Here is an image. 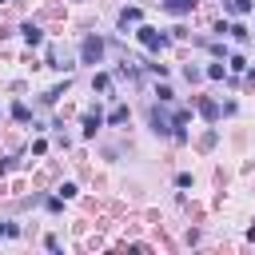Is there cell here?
<instances>
[{
	"label": "cell",
	"instance_id": "7a4b0ae2",
	"mask_svg": "<svg viewBox=\"0 0 255 255\" xmlns=\"http://www.w3.org/2000/svg\"><path fill=\"white\" fill-rule=\"evenodd\" d=\"M171 104H151L147 108V128L155 131V135H163V139H171V131H175V116L167 112Z\"/></svg>",
	"mask_w": 255,
	"mask_h": 255
},
{
	"label": "cell",
	"instance_id": "8fae6325",
	"mask_svg": "<svg viewBox=\"0 0 255 255\" xmlns=\"http://www.w3.org/2000/svg\"><path fill=\"white\" fill-rule=\"evenodd\" d=\"M223 12L227 16H251L255 12V0H223Z\"/></svg>",
	"mask_w": 255,
	"mask_h": 255
},
{
	"label": "cell",
	"instance_id": "ffe728a7",
	"mask_svg": "<svg viewBox=\"0 0 255 255\" xmlns=\"http://www.w3.org/2000/svg\"><path fill=\"white\" fill-rule=\"evenodd\" d=\"M143 72H151L155 80H167V64H155V60H151V64H143Z\"/></svg>",
	"mask_w": 255,
	"mask_h": 255
},
{
	"label": "cell",
	"instance_id": "7402d4cb",
	"mask_svg": "<svg viewBox=\"0 0 255 255\" xmlns=\"http://www.w3.org/2000/svg\"><path fill=\"white\" fill-rule=\"evenodd\" d=\"M16 167H20V159H16V155H8V159H0V179H4L8 171H16Z\"/></svg>",
	"mask_w": 255,
	"mask_h": 255
},
{
	"label": "cell",
	"instance_id": "484cf974",
	"mask_svg": "<svg viewBox=\"0 0 255 255\" xmlns=\"http://www.w3.org/2000/svg\"><path fill=\"white\" fill-rule=\"evenodd\" d=\"M219 4H223V0H219Z\"/></svg>",
	"mask_w": 255,
	"mask_h": 255
},
{
	"label": "cell",
	"instance_id": "9c48e42d",
	"mask_svg": "<svg viewBox=\"0 0 255 255\" xmlns=\"http://www.w3.org/2000/svg\"><path fill=\"white\" fill-rule=\"evenodd\" d=\"M128 120H131V108H128V104H116V108L104 116V128H124Z\"/></svg>",
	"mask_w": 255,
	"mask_h": 255
},
{
	"label": "cell",
	"instance_id": "ba28073f",
	"mask_svg": "<svg viewBox=\"0 0 255 255\" xmlns=\"http://www.w3.org/2000/svg\"><path fill=\"white\" fill-rule=\"evenodd\" d=\"M20 36H24V44H28V48H40V44H44V28H40V24H32V20H24V24H20Z\"/></svg>",
	"mask_w": 255,
	"mask_h": 255
},
{
	"label": "cell",
	"instance_id": "7c38bea8",
	"mask_svg": "<svg viewBox=\"0 0 255 255\" xmlns=\"http://www.w3.org/2000/svg\"><path fill=\"white\" fill-rule=\"evenodd\" d=\"M227 36H231L235 44H247V40H251V32H247L243 20H231V24H227Z\"/></svg>",
	"mask_w": 255,
	"mask_h": 255
},
{
	"label": "cell",
	"instance_id": "2e32d148",
	"mask_svg": "<svg viewBox=\"0 0 255 255\" xmlns=\"http://www.w3.org/2000/svg\"><path fill=\"white\" fill-rule=\"evenodd\" d=\"M64 92H68V80H64V84H56V88H48V92L40 96V104H44V108H52V104H56V100H60Z\"/></svg>",
	"mask_w": 255,
	"mask_h": 255
},
{
	"label": "cell",
	"instance_id": "52a82bcc",
	"mask_svg": "<svg viewBox=\"0 0 255 255\" xmlns=\"http://www.w3.org/2000/svg\"><path fill=\"white\" fill-rule=\"evenodd\" d=\"M195 4H199V0H159V8H163L167 16H191Z\"/></svg>",
	"mask_w": 255,
	"mask_h": 255
},
{
	"label": "cell",
	"instance_id": "277c9868",
	"mask_svg": "<svg viewBox=\"0 0 255 255\" xmlns=\"http://www.w3.org/2000/svg\"><path fill=\"white\" fill-rule=\"evenodd\" d=\"M116 24H120V32H135V28L143 24V12H139L135 4H124L120 16H116Z\"/></svg>",
	"mask_w": 255,
	"mask_h": 255
},
{
	"label": "cell",
	"instance_id": "44dd1931",
	"mask_svg": "<svg viewBox=\"0 0 255 255\" xmlns=\"http://www.w3.org/2000/svg\"><path fill=\"white\" fill-rule=\"evenodd\" d=\"M155 96H159V104H171V100H175V92H171L167 84H155Z\"/></svg>",
	"mask_w": 255,
	"mask_h": 255
},
{
	"label": "cell",
	"instance_id": "6da1fadb",
	"mask_svg": "<svg viewBox=\"0 0 255 255\" xmlns=\"http://www.w3.org/2000/svg\"><path fill=\"white\" fill-rule=\"evenodd\" d=\"M131 36L139 40V48H143L147 56H159V52H163V48L171 44V36H167V32H159V28H151V24H139V28L131 32Z\"/></svg>",
	"mask_w": 255,
	"mask_h": 255
},
{
	"label": "cell",
	"instance_id": "d6986e66",
	"mask_svg": "<svg viewBox=\"0 0 255 255\" xmlns=\"http://www.w3.org/2000/svg\"><path fill=\"white\" fill-rule=\"evenodd\" d=\"M207 52H211L215 60H227V52H231V48H227L223 40H211V44H207Z\"/></svg>",
	"mask_w": 255,
	"mask_h": 255
},
{
	"label": "cell",
	"instance_id": "5b68a950",
	"mask_svg": "<svg viewBox=\"0 0 255 255\" xmlns=\"http://www.w3.org/2000/svg\"><path fill=\"white\" fill-rule=\"evenodd\" d=\"M195 112H199L207 124H219V120H223V104H219V100H207V96L195 100Z\"/></svg>",
	"mask_w": 255,
	"mask_h": 255
},
{
	"label": "cell",
	"instance_id": "8992f818",
	"mask_svg": "<svg viewBox=\"0 0 255 255\" xmlns=\"http://www.w3.org/2000/svg\"><path fill=\"white\" fill-rule=\"evenodd\" d=\"M100 128H104V112H100V108L84 112V120H80V135H84V139H92V135H96Z\"/></svg>",
	"mask_w": 255,
	"mask_h": 255
},
{
	"label": "cell",
	"instance_id": "603a6c76",
	"mask_svg": "<svg viewBox=\"0 0 255 255\" xmlns=\"http://www.w3.org/2000/svg\"><path fill=\"white\" fill-rule=\"evenodd\" d=\"M60 195H64V199H76V195H80V187L68 179V183H60Z\"/></svg>",
	"mask_w": 255,
	"mask_h": 255
},
{
	"label": "cell",
	"instance_id": "4fadbf2b",
	"mask_svg": "<svg viewBox=\"0 0 255 255\" xmlns=\"http://www.w3.org/2000/svg\"><path fill=\"white\" fill-rule=\"evenodd\" d=\"M227 72H231V76L247 72V56H243V52H227Z\"/></svg>",
	"mask_w": 255,
	"mask_h": 255
},
{
	"label": "cell",
	"instance_id": "9a60e30c",
	"mask_svg": "<svg viewBox=\"0 0 255 255\" xmlns=\"http://www.w3.org/2000/svg\"><path fill=\"white\" fill-rule=\"evenodd\" d=\"M40 203H44V211H48V215H60V211H64V203H68V199H64V195H60V191H56V195H44V199H40Z\"/></svg>",
	"mask_w": 255,
	"mask_h": 255
},
{
	"label": "cell",
	"instance_id": "30bf717a",
	"mask_svg": "<svg viewBox=\"0 0 255 255\" xmlns=\"http://www.w3.org/2000/svg\"><path fill=\"white\" fill-rule=\"evenodd\" d=\"M112 88H116V76H112V72H96V76H92V92L112 96Z\"/></svg>",
	"mask_w": 255,
	"mask_h": 255
},
{
	"label": "cell",
	"instance_id": "ac0fdd59",
	"mask_svg": "<svg viewBox=\"0 0 255 255\" xmlns=\"http://www.w3.org/2000/svg\"><path fill=\"white\" fill-rule=\"evenodd\" d=\"M20 231H24L20 223H12V219H0V239H16Z\"/></svg>",
	"mask_w": 255,
	"mask_h": 255
},
{
	"label": "cell",
	"instance_id": "e0dca14e",
	"mask_svg": "<svg viewBox=\"0 0 255 255\" xmlns=\"http://www.w3.org/2000/svg\"><path fill=\"white\" fill-rule=\"evenodd\" d=\"M12 120H16V124H32V108H28L24 100H16V104H12Z\"/></svg>",
	"mask_w": 255,
	"mask_h": 255
},
{
	"label": "cell",
	"instance_id": "3957f363",
	"mask_svg": "<svg viewBox=\"0 0 255 255\" xmlns=\"http://www.w3.org/2000/svg\"><path fill=\"white\" fill-rule=\"evenodd\" d=\"M104 56H108V40L104 36H96V32H88L84 40H80V64H104Z\"/></svg>",
	"mask_w": 255,
	"mask_h": 255
},
{
	"label": "cell",
	"instance_id": "cb8c5ba5",
	"mask_svg": "<svg viewBox=\"0 0 255 255\" xmlns=\"http://www.w3.org/2000/svg\"><path fill=\"white\" fill-rule=\"evenodd\" d=\"M183 76H187V80L195 84V80H203V68H195V64H187V68H183Z\"/></svg>",
	"mask_w": 255,
	"mask_h": 255
},
{
	"label": "cell",
	"instance_id": "5bb4252c",
	"mask_svg": "<svg viewBox=\"0 0 255 255\" xmlns=\"http://www.w3.org/2000/svg\"><path fill=\"white\" fill-rule=\"evenodd\" d=\"M203 80H215V84H219V80H227V64H219V60H211V64L203 68Z\"/></svg>",
	"mask_w": 255,
	"mask_h": 255
},
{
	"label": "cell",
	"instance_id": "d4e9b609",
	"mask_svg": "<svg viewBox=\"0 0 255 255\" xmlns=\"http://www.w3.org/2000/svg\"><path fill=\"white\" fill-rule=\"evenodd\" d=\"M175 187H179V191L191 187V171H179V175H175Z\"/></svg>",
	"mask_w": 255,
	"mask_h": 255
}]
</instances>
